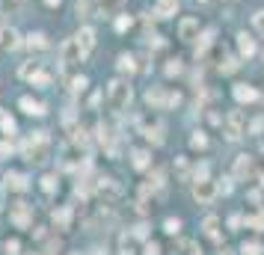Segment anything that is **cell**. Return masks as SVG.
<instances>
[{"label":"cell","mask_w":264,"mask_h":255,"mask_svg":"<svg viewBox=\"0 0 264 255\" xmlns=\"http://www.w3.org/2000/svg\"><path fill=\"white\" fill-rule=\"evenodd\" d=\"M107 98H110L113 110H122V107H128V101H131V86L122 83V80H113L110 89H107Z\"/></svg>","instance_id":"obj_1"},{"label":"cell","mask_w":264,"mask_h":255,"mask_svg":"<svg viewBox=\"0 0 264 255\" xmlns=\"http://www.w3.org/2000/svg\"><path fill=\"white\" fill-rule=\"evenodd\" d=\"M0 30H3V21H0Z\"/></svg>","instance_id":"obj_32"},{"label":"cell","mask_w":264,"mask_h":255,"mask_svg":"<svg viewBox=\"0 0 264 255\" xmlns=\"http://www.w3.org/2000/svg\"><path fill=\"white\" fill-rule=\"evenodd\" d=\"M119 68L122 71H134V59L131 57H119Z\"/></svg>","instance_id":"obj_25"},{"label":"cell","mask_w":264,"mask_h":255,"mask_svg":"<svg viewBox=\"0 0 264 255\" xmlns=\"http://www.w3.org/2000/svg\"><path fill=\"white\" fill-rule=\"evenodd\" d=\"M163 229H166L169 235H178V232H181V220H166V226H163Z\"/></svg>","instance_id":"obj_23"},{"label":"cell","mask_w":264,"mask_h":255,"mask_svg":"<svg viewBox=\"0 0 264 255\" xmlns=\"http://www.w3.org/2000/svg\"><path fill=\"white\" fill-rule=\"evenodd\" d=\"M264 252V246L258 243V240H246L244 246H241V255H261Z\"/></svg>","instance_id":"obj_14"},{"label":"cell","mask_w":264,"mask_h":255,"mask_svg":"<svg viewBox=\"0 0 264 255\" xmlns=\"http://www.w3.org/2000/svg\"><path fill=\"white\" fill-rule=\"evenodd\" d=\"M190 145H193V149H205V145H208V139H205V134H193V139H190Z\"/></svg>","instance_id":"obj_22"},{"label":"cell","mask_w":264,"mask_h":255,"mask_svg":"<svg viewBox=\"0 0 264 255\" xmlns=\"http://www.w3.org/2000/svg\"><path fill=\"white\" fill-rule=\"evenodd\" d=\"M81 59H83V51H81L78 39H68V42L62 45V65H65V68H71V65H78Z\"/></svg>","instance_id":"obj_2"},{"label":"cell","mask_w":264,"mask_h":255,"mask_svg":"<svg viewBox=\"0 0 264 255\" xmlns=\"http://www.w3.org/2000/svg\"><path fill=\"white\" fill-rule=\"evenodd\" d=\"M235 98H238V101H255L258 92H255L252 86H238V89H235Z\"/></svg>","instance_id":"obj_12"},{"label":"cell","mask_w":264,"mask_h":255,"mask_svg":"<svg viewBox=\"0 0 264 255\" xmlns=\"http://www.w3.org/2000/svg\"><path fill=\"white\" fill-rule=\"evenodd\" d=\"M145 255H161V246L158 243H145Z\"/></svg>","instance_id":"obj_28"},{"label":"cell","mask_w":264,"mask_h":255,"mask_svg":"<svg viewBox=\"0 0 264 255\" xmlns=\"http://www.w3.org/2000/svg\"><path fill=\"white\" fill-rule=\"evenodd\" d=\"M119 3H122V0H98V9H101L104 15H113V12L119 9Z\"/></svg>","instance_id":"obj_15"},{"label":"cell","mask_w":264,"mask_h":255,"mask_svg":"<svg viewBox=\"0 0 264 255\" xmlns=\"http://www.w3.org/2000/svg\"><path fill=\"white\" fill-rule=\"evenodd\" d=\"M241 51H244L246 57H249V54L255 51V45H252V39H249V36H241Z\"/></svg>","instance_id":"obj_20"},{"label":"cell","mask_w":264,"mask_h":255,"mask_svg":"<svg viewBox=\"0 0 264 255\" xmlns=\"http://www.w3.org/2000/svg\"><path fill=\"white\" fill-rule=\"evenodd\" d=\"M30 48H45V36H42V33L30 36Z\"/></svg>","instance_id":"obj_24"},{"label":"cell","mask_w":264,"mask_h":255,"mask_svg":"<svg viewBox=\"0 0 264 255\" xmlns=\"http://www.w3.org/2000/svg\"><path fill=\"white\" fill-rule=\"evenodd\" d=\"M3 249H6V255H18V249H21V246H18V240H6V243H3Z\"/></svg>","instance_id":"obj_26"},{"label":"cell","mask_w":264,"mask_h":255,"mask_svg":"<svg viewBox=\"0 0 264 255\" xmlns=\"http://www.w3.org/2000/svg\"><path fill=\"white\" fill-rule=\"evenodd\" d=\"M202 229H205V235H208V237H217V235H220V220H217V216H205Z\"/></svg>","instance_id":"obj_11"},{"label":"cell","mask_w":264,"mask_h":255,"mask_svg":"<svg viewBox=\"0 0 264 255\" xmlns=\"http://www.w3.org/2000/svg\"><path fill=\"white\" fill-rule=\"evenodd\" d=\"M196 255H202V252H196Z\"/></svg>","instance_id":"obj_33"},{"label":"cell","mask_w":264,"mask_h":255,"mask_svg":"<svg viewBox=\"0 0 264 255\" xmlns=\"http://www.w3.org/2000/svg\"><path fill=\"white\" fill-rule=\"evenodd\" d=\"M225 137H229V139H241L244 137V116L238 110L225 119Z\"/></svg>","instance_id":"obj_5"},{"label":"cell","mask_w":264,"mask_h":255,"mask_svg":"<svg viewBox=\"0 0 264 255\" xmlns=\"http://www.w3.org/2000/svg\"><path fill=\"white\" fill-rule=\"evenodd\" d=\"M78 45H81V51H83V54H89V51H92V45H95V33H92L89 27L78 33Z\"/></svg>","instance_id":"obj_6"},{"label":"cell","mask_w":264,"mask_h":255,"mask_svg":"<svg viewBox=\"0 0 264 255\" xmlns=\"http://www.w3.org/2000/svg\"><path fill=\"white\" fill-rule=\"evenodd\" d=\"M220 255H235V252H232V249H223V252H220Z\"/></svg>","instance_id":"obj_30"},{"label":"cell","mask_w":264,"mask_h":255,"mask_svg":"<svg viewBox=\"0 0 264 255\" xmlns=\"http://www.w3.org/2000/svg\"><path fill=\"white\" fill-rule=\"evenodd\" d=\"M9 216H12V223H15L18 229H27V226L33 223L30 205H24V202H15V205H12V211H9Z\"/></svg>","instance_id":"obj_3"},{"label":"cell","mask_w":264,"mask_h":255,"mask_svg":"<svg viewBox=\"0 0 264 255\" xmlns=\"http://www.w3.org/2000/svg\"><path fill=\"white\" fill-rule=\"evenodd\" d=\"M68 220H71V211H68V208H60V211H54V223H57L60 229H65V226H68Z\"/></svg>","instance_id":"obj_13"},{"label":"cell","mask_w":264,"mask_h":255,"mask_svg":"<svg viewBox=\"0 0 264 255\" xmlns=\"http://www.w3.org/2000/svg\"><path fill=\"white\" fill-rule=\"evenodd\" d=\"M0 128H3L6 134H12V131H15V122H12V116H6V113H0Z\"/></svg>","instance_id":"obj_19"},{"label":"cell","mask_w":264,"mask_h":255,"mask_svg":"<svg viewBox=\"0 0 264 255\" xmlns=\"http://www.w3.org/2000/svg\"><path fill=\"white\" fill-rule=\"evenodd\" d=\"M175 0H161V3H158V15H163V18H169L172 12H175Z\"/></svg>","instance_id":"obj_16"},{"label":"cell","mask_w":264,"mask_h":255,"mask_svg":"<svg viewBox=\"0 0 264 255\" xmlns=\"http://www.w3.org/2000/svg\"><path fill=\"white\" fill-rule=\"evenodd\" d=\"M21 107H24V113H30V116H42L45 113V107L39 101H33V98H21Z\"/></svg>","instance_id":"obj_10"},{"label":"cell","mask_w":264,"mask_h":255,"mask_svg":"<svg viewBox=\"0 0 264 255\" xmlns=\"http://www.w3.org/2000/svg\"><path fill=\"white\" fill-rule=\"evenodd\" d=\"M137 169H145L148 166V152H134V160H131Z\"/></svg>","instance_id":"obj_18"},{"label":"cell","mask_w":264,"mask_h":255,"mask_svg":"<svg viewBox=\"0 0 264 255\" xmlns=\"http://www.w3.org/2000/svg\"><path fill=\"white\" fill-rule=\"evenodd\" d=\"M119 255H134V243H131V237H122V252Z\"/></svg>","instance_id":"obj_27"},{"label":"cell","mask_w":264,"mask_h":255,"mask_svg":"<svg viewBox=\"0 0 264 255\" xmlns=\"http://www.w3.org/2000/svg\"><path fill=\"white\" fill-rule=\"evenodd\" d=\"M145 101H148V104L163 107V92H161V89H148V92H145Z\"/></svg>","instance_id":"obj_17"},{"label":"cell","mask_w":264,"mask_h":255,"mask_svg":"<svg viewBox=\"0 0 264 255\" xmlns=\"http://www.w3.org/2000/svg\"><path fill=\"white\" fill-rule=\"evenodd\" d=\"M255 27L264 33V12H258V15H255Z\"/></svg>","instance_id":"obj_29"},{"label":"cell","mask_w":264,"mask_h":255,"mask_svg":"<svg viewBox=\"0 0 264 255\" xmlns=\"http://www.w3.org/2000/svg\"><path fill=\"white\" fill-rule=\"evenodd\" d=\"M249 172H252V157H249V155H241L238 163H235V175H238V178H246Z\"/></svg>","instance_id":"obj_7"},{"label":"cell","mask_w":264,"mask_h":255,"mask_svg":"<svg viewBox=\"0 0 264 255\" xmlns=\"http://www.w3.org/2000/svg\"><path fill=\"white\" fill-rule=\"evenodd\" d=\"M193 196H196V202H202V205H208V202H214V196H217V187H214V181H208V178H202L199 184L193 187Z\"/></svg>","instance_id":"obj_4"},{"label":"cell","mask_w":264,"mask_h":255,"mask_svg":"<svg viewBox=\"0 0 264 255\" xmlns=\"http://www.w3.org/2000/svg\"><path fill=\"white\" fill-rule=\"evenodd\" d=\"M196 30H199V21H193V18L181 21V39H187V42H190L193 36H196Z\"/></svg>","instance_id":"obj_9"},{"label":"cell","mask_w":264,"mask_h":255,"mask_svg":"<svg viewBox=\"0 0 264 255\" xmlns=\"http://www.w3.org/2000/svg\"><path fill=\"white\" fill-rule=\"evenodd\" d=\"M261 184H264V172H261Z\"/></svg>","instance_id":"obj_31"},{"label":"cell","mask_w":264,"mask_h":255,"mask_svg":"<svg viewBox=\"0 0 264 255\" xmlns=\"http://www.w3.org/2000/svg\"><path fill=\"white\" fill-rule=\"evenodd\" d=\"M6 187H9V190H27V178L18 175V172H9V175H6Z\"/></svg>","instance_id":"obj_8"},{"label":"cell","mask_w":264,"mask_h":255,"mask_svg":"<svg viewBox=\"0 0 264 255\" xmlns=\"http://www.w3.org/2000/svg\"><path fill=\"white\" fill-rule=\"evenodd\" d=\"M42 187H45L48 193H54V190H57V178H54V175H45V178H42Z\"/></svg>","instance_id":"obj_21"}]
</instances>
